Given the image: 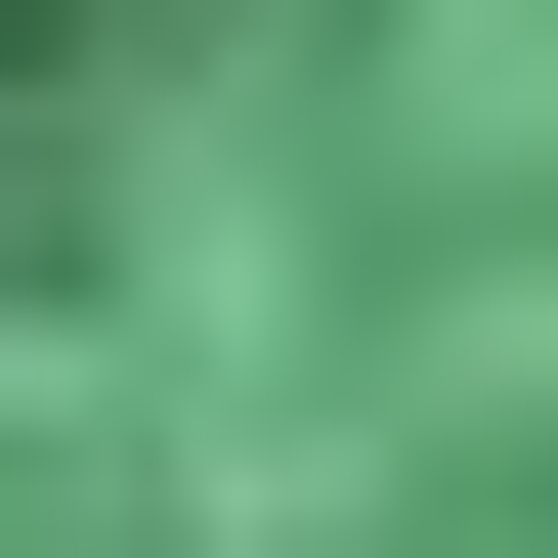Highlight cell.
Listing matches in <instances>:
<instances>
[{
  "instance_id": "1",
  "label": "cell",
  "mask_w": 558,
  "mask_h": 558,
  "mask_svg": "<svg viewBox=\"0 0 558 558\" xmlns=\"http://www.w3.org/2000/svg\"><path fill=\"white\" fill-rule=\"evenodd\" d=\"M0 558H558V0H0Z\"/></svg>"
}]
</instances>
